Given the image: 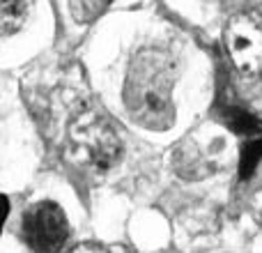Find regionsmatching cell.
Listing matches in <instances>:
<instances>
[{
  "label": "cell",
  "instance_id": "1",
  "mask_svg": "<svg viewBox=\"0 0 262 253\" xmlns=\"http://www.w3.org/2000/svg\"><path fill=\"white\" fill-rule=\"evenodd\" d=\"M177 58L161 46H145L129 60L122 83L127 115L147 131H166L175 124Z\"/></svg>",
  "mask_w": 262,
  "mask_h": 253
},
{
  "label": "cell",
  "instance_id": "2",
  "mask_svg": "<svg viewBox=\"0 0 262 253\" xmlns=\"http://www.w3.org/2000/svg\"><path fill=\"white\" fill-rule=\"evenodd\" d=\"M69 154L81 166L106 173L122 157V138L108 118L97 111H83L69 122Z\"/></svg>",
  "mask_w": 262,
  "mask_h": 253
},
{
  "label": "cell",
  "instance_id": "3",
  "mask_svg": "<svg viewBox=\"0 0 262 253\" xmlns=\"http://www.w3.org/2000/svg\"><path fill=\"white\" fill-rule=\"evenodd\" d=\"M226 154V140L212 134L200 138L198 134H189L170 150V168L182 180H203L219 171Z\"/></svg>",
  "mask_w": 262,
  "mask_h": 253
},
{
  "label": "cell",
  "instance_id": "4",
  "mask_svg": "<svg viewBox=\"0 0 262 253\" xmlns=\"http://www.w3.org/2000/svg\"><path fill=\"white\" fill-rule=\"evenodd\" d=\"M23 240L32 251L53 253L69 240V221L64 209L53 200H39L23 214Z\"/></svg>",
  "mask_w": 262,
  "mask_h": 253
},
{
  "label": "cell",
  "instance_id": "5",
  "mask_svg": "<svg viewBox=\"0 0 262 253\" xmlns=\"http://www.w3.org/2000/svg\"><path fill=\"white\" fill-rule=\"evenodd\" d=\"M226 49L242 74H262V23L251 16H235L226 28Z\"/></svg>",
  "mask_w": 262,
  "mask_h": 253
},
{
  "label": "cell",
  "instance_id": "6",
  "mask_svg": "<svg viewBox=\"0 0 262 253\" xmlns=\"http://www.w3.org/2000/svg\"><path fill=\"white\" fill-rule=\"evenodd\" d=\"M221 122L226 129H230L232 134L237 136H260L262 134V118H258L255 113H251L249 109H242V106H232V104H226L221 109Z\"/></svg>",
  "mask_w": 262,
  "mask_h": 253
},
{
  "label": "cell",
  "instance_id": "7",
  "mask_svg": "<svg viewBox=\"0 0 262 253\" xmlns=\"http://www.w3.org/2000/svg\"><path fill=\"white\" fill-rule=\"evenodd\" d=\"M30 0H0V39L12 37L26 26Z\"/></svg>",
  "mask_w": 262,
  "mask_h": 253
},
{
  "label": "cell",
  "instance_id": "8",
  "mask_svg": "<svg viewBox=\"0 0 262 253\" xmlns=\"http://www.w3.org/2000/svg\"><path fill=\"white\" fill-rule=\"evenodd\" d=\"M113 0H67L69 12H72L74 21L85 26V23H95L99 16L108 12Z\"/></svg>",
  "mask_w": 262,
  "mask_h": 253
},
{
  "label": "cell",
  "instance_id": "9",
  "mask_svg": "<svg viewBox=\"0 0 262 253\" xmlns=\"http://www.w3.org/2000/svg\"><path fill=\"white\" fill-rule=\"evenodd\" d=\"M260 161H262V134L246 138L244 147H242V154H239V177L242 180H249V177L258 171Z\"/></svg>",
  "mask_w": 262,
  "mask_h": 253
},
{
  "label": "cell",
  "instance_id": "10",
  "mask_svg": "<svg viewBox=\"0 0 262 253\" xmlns=\"http://www.w3.org/2000/svg\"><path fill=\"white\" fill-rule=\"evenodd\" d=\"M9 217V198L5 194H0V233H3V226Z\"/></svg>",
  "mask_w": 262,
  "mask_h": 253
},
{
  "label": "cell",
  "instance_id": "11",
  "mask_svg": "<svg viewBox=\"0 0 262 253\" xmlns=\"http://www.w3.org/2000/svg\"><path fill=\"white\" fill-rule=\"evenodd\" d=\"M253 212H255V217L262 221V186L255 191V196H253Z\"/></svg>",
  "mask_w": 262,
  "mask_h": 253
}]
</instances>
